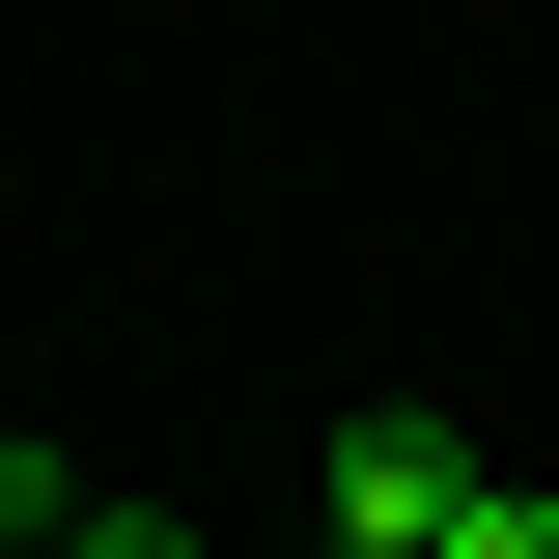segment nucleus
I'll list each match as a JSON object with an SVG mask.
<instances>
[{
  "instance_id": "4",
  "label": "nucleus",
  "mask_w": 559,
  "mask_h": 559,
  "mask_svg": "<svg viewBox=\"0 0 559 559\" xmlns=\"http://www.w3.org/2000/svg\"><path fill=\"white\" fill-rule=\"evenodd\" d=\"M448 559H559V503H532V476H503V503H476V532H448Z\"/></svg>"
},
{
  "instance_id": "1",
  "label": "nucleus",
  "mask_w": 559,
  "mask_h": 559,
  "mask_svg": "<svg viewBox=\"0 0 559 559\" xmlns=\"http://www.w3.org/2000/svg\"><path fill=\"white\" fill-rule=\"evenodd\" d=\"M476 503H503V448H476V419H419V392H364L336 448H308V532H336V559H448Z\"/></svg>"
},
{
  "instance_id": "5",
  "label": "nucleus",
  "mask_w": 559,
  "mask_h": 559,
  "mask_svg": "<svg viewBox=\"0 0 559 559\" xmlns=\"http://www.w3.org/2000/svg\"><path fill=\"white\" fill-rule=\"evenodd\" d=\"M280 559H336V532H280Z\"/></svg>"
},
{
  "instance_id": "3",
  "label": "nucleus",
  "mask_w": 559,
  "mask_h": 559,
  "mask_svg": "<svg viewBox=\"0 0 559 559\" xmlns=\"http://www.w3.org/2000/svg\"><path fill=\"white\" fill-rule=\"evenodd\" d=\"M57 559H197V503H84V532H57Z\"/></svg>"
},
{
  "instance_id": "2",
  "label": "nucleus",
  "mask_w": 559,
  "mask_h": 559,
  "mask_svg": "<svg viewBox=\"0 0 559 559\" xmlns=\"http://www.w3.org/2000/svg\"><path fill=\"white\" fill-rule=\"evenodd\" d=\"M84 532V476H57V448H0V559H57Z\"/></svg>"
}]
</instances>
